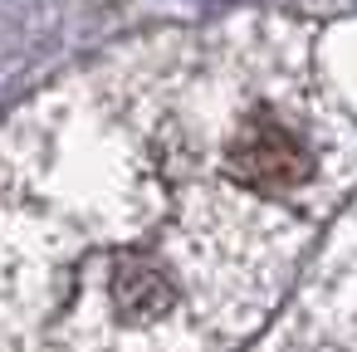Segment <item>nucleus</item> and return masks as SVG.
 Listing matches in <instances>:
<instances>
[{
	"instance_id": "nucleus-2",
	"label": "nucleus",
	"mask_w": 357,
	"mask_h": 352,
	"mask_svg": "<svg viewBox=\"0 0 357 352\" xmlns=\"http://www.w3.org/2000/svg\"><path fill=\"white\" fill-rule=\"evenodd\" d=\"M113 308H118L123 318H132V323H147V318L167 313V308H172V284H167V274H162L152 259H137V254L118 259V264H113Z\"/></svg>"
},
{
	"instance_id": "nucleus-1",
	"label": "nucleus",
	"mask_w": 357,
	"mask_h": 352,
	"mask_svg": "<svg viewBox=\"0 0 357 352\" xmlns=\"http://www.w3.org/2000/svg\"><path fill=\"white\" fill-rule=\"evenodd\" d=\"M225 171H230L240 186H250V191L289 196V191H298V186L313 176V157H308V147H303L284 123H274L269 113H255V118H245L240 132L230 137Z\"/></svg>"
}]
</instances>
